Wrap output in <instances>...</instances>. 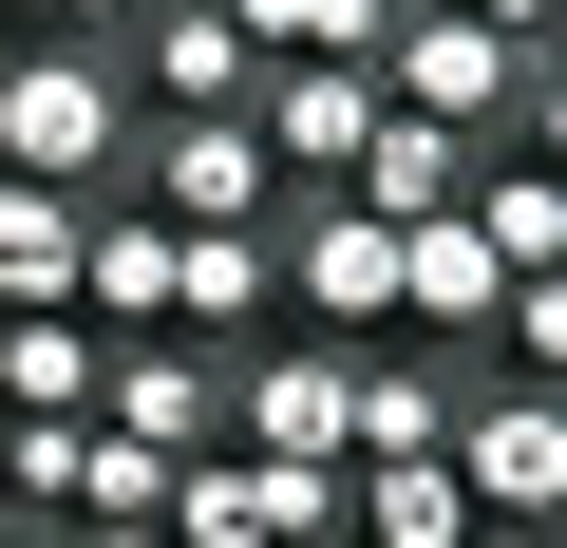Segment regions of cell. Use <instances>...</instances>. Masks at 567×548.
Wrapping results in <instances>:
<instances>
[{"mask_svg":"<svg viewBox=\"0 0 567 548\" xmlns=\"http://www.w3.org/2000/svg\"><path fill=\"white\" fill-rule=\"evenodd\" d=\"M114 152H133V95H114V58L95 39H39V58H0V170L20 189H114Z\"/></svg>","mask_w":567,"mask_h":548,"instance_id":"cell-1","label":"cell"},{"mask_svg":"<svg viewBox=\"0 0 567 548\" xmlns=\"http://www.w3.org/2000/svg\"><path fill=\"white\" fill-rule=\"evenodd\" d=\"M265 285H284V322L303 341H398V227L379 208H341V189H284V227H265Z\"/></svg>","mask_w":567,"mask_h":548,"instance_id":"cell-2","label":"cell"},{"mask_svg":"<svg viewBox=\"0 0 567 548\" xmlns=\"http://www.w3.org/2000/svg\"><path fill=\"white\" fill-rule=\"evenodd\" d=\"M435 473L473 492V529H567V397L548 379H473L454 435H435Z\"/></svg>","mask_w":567,"mask_h":548,"instance_id":"cell-3","label":"cell"},{"mask_svg":"<svg viewBox=\"0 0 567 548\" xmlns=\"http://www.w3.org/2000/svg\"><path fill=\"white\" fill-rule=\"evenodd\" d=\"M341 435H360V360H341V341H246V360H227V454L341 473Z\"/></svg>","mask_w":567,"mask_h":548,"instance_id":"cell-4","label":"cell"},{"mask_svg":"<svg viewBox=\"0 0 567 548\" xmlns=\"http://www.w3.org/2000/svg\"><path fill=\"white\" fill-rule=\"evenodd\" d=\"M511 76H529V39L454 20V0H398V20H379V95H398V114H435V133H492V114H511Z\"/></svg>","mask_w":567,"mask_h":548,"instance_id":"cell-5","label":"cell"},{"mask_svg":"<svg viewBox=\"0 0 567 548\" xmlns=\"http://www.w3.org/2000/svg\"><path fill=\"white\" fill-rule=\"evenodd\" d=\"M246 133H265V170H284V189H341V170H360V133H379V58H265Z\"/></svg>","mask_w":567,"mask_h":548,"instance_id":"cell-6","label":"cell"},{"mask_svg":"<svg viewBox=\"0 0 567 548\" xmlns=\"http://www.w3.org/2000/svg\"><path fill=\"white\" fill-rule=\"evenodd\" d=\"M133 208H152V227H284V170H265L246 114H171L152 170H133Z\"/></svg>","mask_w":567,"mask_h":548,"instance_id":"cell-7","label":"cell"},{"mask_svg":"<svg viewBox=\"0 0 567 548\" xmlns=\"http://www.w3.org/2000/svg\"><path fill=\"white\" fill-rule=\"evenodd\" d=\"M95 435H133V454H208V435H227V360H208V341H114Z\"/></svg>","mask_w":567,"mask_h":548,"instance_id":"cell-8","label":"cell"},{"mask_svg":"<svg viewBox=\"0 0 567 548\" xmlns=\"http://www.w3.org/2000/svg\"><path fill=\"white\" fill-rule=\"evenodd\" d=\"M492 303H511V265L473 246V208H416V227H398V322H416L435 360H473V341H492Z\"/></svg>","mask_w":567,"mask_h":548,"instance_id":"cell-9","label":"cell"},{"mask_svg":"<svg viewBox=\"0 0 567 548\" xmlns=\"http://www.w3.org/2000/svg\"><path fill=\"white\" fill-rule=\"evenodd\" d=\"M171 341H208V360L284 341V285H265V227H171Z\"/></svg>","mask_w":567,"mask_h":548,"instance_id":"cell-10","label":"cell"},{"mask_svg":"<svg viewBox=\"0 0 567 548\" xmlns=\"http://www.w3.org/2000/svg\"><path fill=\"white\" fill-rule=\"evenodd\" d=\"M76 322L95 341H171V227L152 208H76Z\"/></svg>","mask_w":567,"mask_h":548,"instance_id":"cell-11","label":"cell"},{"mask_svg":"<svg viewBox=\"0 0 567 548\" xmlns=\"http://www.w3.org/2000/svg\"><path fill=\"white\" fill-rule=\"evenodd\" d=\"M133 76H152L171 114H246V95H265V58H246L227 0H152V20H133Z\"/></svg>","mask_w":567,"mask_h":548,"instance_id":"cell-12","label":"cell"},{"mask_svg":"<svg viewBox=\"0 0 567 548\" xmlns=\"http://www.w3.org/2000/svg\"><path fill=\"white\" fill-rule=\"evenodd\" d=\"M95 379H114V341L76 303H0V416H95Z\"/></svg>","mask_w":567,"mask_h":548,"instance_id":"cell-13","label":"cell"},{"mask_svg":"<svg viewBox=\"0 0 567 548\" xmlns=\"http://www.w3.org/2000/svg\"><path fill=\"white\" fill-rule=\"evenodd\" d=\"M454 189H473V133H435V114H398V95H379V133H360V170H341V208L416 227V208H454Z\"/></svg>","mask_w":567,"mask_h":548,"instance_id":"cell-14","label":"cell"},{"mask_svg":"<svg viewBox=\"0 0 567 548\" xmlns=\"http://www.w3.org/2000/svg\"><path fill=\"white\" fill-rule=\"evenodd\" d=\"M454 208H473V246L511 265V285H548V265H567V170H529V152H511V170H473Z\"/></svg>","mask_w":567,"mask_h":548,"instance_id":"cell-15","label":"cell"},{"mask_svg":"<svg viewBox=\"0 0 567 548\" xmlns=\"http://www.w3.org/2000/svg\"><path fill=\"white\" fill-rule=\"evenodd\" d=\"M0 303H76V189L0 170Z\"/></svg>","mask_w":567,"mask_h":548,"instance_id":"cell-16","label":"cell"},{"mask_svg":"<svg viewBox=\"0 0 567 548\" xmlns=\"http://www.w3.org/2000/svg\"><path fill=\"white\" fill-rule=\"evenodd\" d=\"M435 435H454V379H435V360H360V435H341V473H360V454H435Z\"/></svg>","mask_w":567,"mask_h":548,"instance_id":"cell-17","label":"cell"},{"mask_svg":"<svg viewBox=\"0 0 567 548\" xmlns=\"http://www.w3.org/2000/svg\"><path fill=\"white\" fill-rule=\"evenodd\" d=\"M227 20H246V58H379L398 0H227Z\"/></svg>","mask_w":567,"mask_h":548,"instance_id":"cell-18","label":"cell"},{"mask_svg":"<svg viewBox=\"0 0 567 548\" xmlns=\"http://www.w3.org/2000/svg\"><path fill=\"white\" fill-rule=\"evenodd\" d=\"M189 454H133V435H76V529H152Z\"/></svg>","mask_w":567,"mask_h":548,"instance_id":"cell-19","label":"cell"},{"mask_svg":"<svg viewBox=\"0 0 567 548\" xmlns=\"http://www.w3.org/2000/svg\"><path fill=\"white\" fill-rule=\"evenodd\" d=\"M20 20H39V39H133L152 0H20Z\"/></svg>","mask_w":567,"mask_h":548,"instance_id":"cell-20","label":"cell"},{"mask_svg":"<svg viewBox=\"0 0 567 548\" xmlns=\"http://www.w3.org/2000/svg\"><path fill=\"white\" fill-rule=\"evenodd\" d=\"M454 20H492V39H548V0H454Z\"/></svg>","mask_w":567,"mask_h":548,"instance_id":"cell-21","label":"cell"},{"mask_svg":"<svg viewBox=\"0 0 567 548\" xmlns=\"http://www.w3.org/2000/svg\"><path fill=\"white\" fill-rule=\"evenodd\" d=\"M473 548H567V529H473Z\"/></svg>","mask_w":567,"mask_h":548,"instance_id":"cell-22","label":"cell"},{"mask_svg":"<svg viewBox=\"0 0 567 548\" xmlns=\"http://www.w3.org/2000/svg\"><path fill=\"white\" fill-rule=\"evenodd\" d=\"M76 548H171V529H76Z\"/></svg>","mask_w":567,"mask_h":548,"instance_id":"cell-23","label":"cell"},{"mask_svg":"<svg viewBox=\"0 0 567 548\" xmlns=\"http://www.w3.org/2000/svg\"><path fill=\"white\" fill-rule=\"evenodd\" d=\"M0 20H20V0H0Z\"/></svg>","mask_w":567,"mask_h":548,"instance_id":"cell-24","label":"cell"},{"mask_svg":"<svg viewBox=\"0 0 567 548\" xmlns=\"http://www.w3.org/2000/svg\"><path fill=\"white\" fill-rule=\"evenodd\" d=\"M322 548H341V529H322Z\"/></svg>","mask_w":567,"mask_h":548,"instance_id":"cell-25","label":"cell"}]
</instances>
